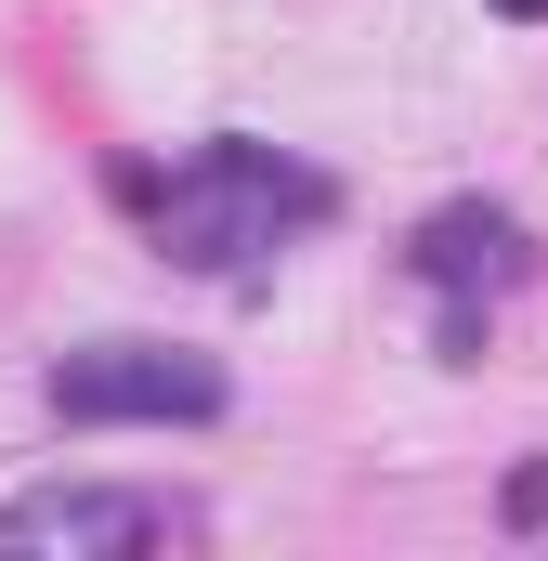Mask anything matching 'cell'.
Instances as JSON below:
<instances>
[{"mask_svg":"<svg viewBox=\"0 0 548 561\" xmlns=\"http://www.w3.org/2000/svg\"><path fill=\"white\" fill-rule=\"evenodd\" d=\"M132 209L157 236V262H183V275H262L287 236H313L340 209V183L300 170V157H274L262 131H209L170 170H132Z\"/></svg>","mask_w":548,"mask_h":561,"instance_id":"obj_1","label":"cell"},{"mask_svg":"<svg viewBox=\"0 0 548 561\" xmlns=\"http://www.w3.org/2000/svg\"><path fill=\"white\" fill-rule=\"evenodd\" d=\"M53 419L79 431H196L222 419V366L209 353H170V340H79V353H53Z\"/></svg>","mask_w":548,"mask_h":561,"instance_id":"obj_2","label":"cell"},{"mask_svg":"<svg viewBox=\"0 0 548 561\" xmlns=\"http://www.w3.org/2000/svg\"><path fill=\"white\" fill-rule=\"evenodd\" d=\"M406 275L444 300V353H470L483 313L536 275V236H523V209H496V196H444V209L406 236Z\"/></svg>","mask_w":548,"mask_h":561,"instance_id":"obj_3","label":"cell"},{"mask_svg":"<svg viewBox=\"0 0 548 561\" xmlns=\"http://www.w3.org/2000/svg\"><path fill=\"white\" fill-rule=\"evenodd\" d=\"M183 536V510L170 496H144V483H26V496H0V549H53V561H144Z\"/></svg>","mask_w":548,"mask_h":561,"instance_id":"obj_4","label":"cell"},{"mask_svg":"<svg viewBox=\"0 0 548 561\" xmlns=\"http://www.w3.org/2000/svg\"><path fill=\"white\" fill-rule=\"evenodd\" d=\"M483 13H510V26H548V0H483Z\"/></svg>","mask_w":548,"mask_h":561,"instance_id":"obj_5","label":"cell"}]
</instances>
